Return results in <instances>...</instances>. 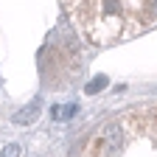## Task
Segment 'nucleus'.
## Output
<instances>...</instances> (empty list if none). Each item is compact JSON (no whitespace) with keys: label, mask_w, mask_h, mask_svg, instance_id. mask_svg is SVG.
<instances>
[{"label":"nucleus","mask_w":157,"mask_h":157,"mask_svg":"<svg viewBox=\"0 0 157 157\" xmlns=\"http://www.w3.org/2000/svg\"><path fill=\"white\" fill-rule=\"evenodd\" d=\"M107 84V76H98V78H93V82L87 84V93H95V90H101Z\"/></svg>","instance_id":"f03ea898"},{"label":"nucleus","mask_w":157,"mask_h":157,"mask_svg":"<svg viewBox=\"0 0 157 157\" xmlns=\"http://www.w3.org/2000/svg\"><path fill=\"white\" fill-rule=\"evenodd\" d=\"M73 112H76V104H67V107H65V109H56V112H53V115H56V118H70V115H73Z\"/></svg>","instance_id":"20e7f679"},{"label":"nucleus","mask_w":157,"mask_h":157,"mask_svg":"<svg viewBox=\"0 0 157 157\" xmlns=\"http://www.w3.org/2000/svg\"><path fill=\"white\" fill-rule=\"evenodd\" d=\"M36 118H39V107H36V104H31V107H25V109L14 112V115H11V124L23 126V124H31V121H36Z\"/></svg>","instance_id":"f257e3e1"},{"label":"nucleus","mask_w":157,"mask_h":157,"mask_svg":"<svg viewBox=\"0 0 157 157\" xmlns=\"http://www.w3.org/2000/svg\"><path fill=\"white\" fill-rule=\"evenodd\" d=\"M20 154H23V149H20L17 143H9V146L3 149V157H20Z\"/></svg>","instance_id":"7ed1b4c3"}]
</instances>
